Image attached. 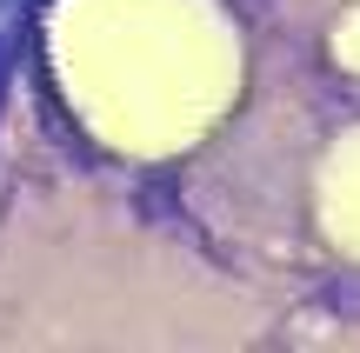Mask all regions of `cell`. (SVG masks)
Segmentation results:
<instances>
[{"label":"cell","mask_w":360,"mask_h":353,"mask_svg":"<svg viewBox=\"0 0 360 353\" xmlns=\"http://www.w3.org/2000/svg\"><path fill=\"white\" fill-rule=\"evenodd\" d=\"M47 53L87 133L141 160L193 147L240 87V40L214 0H60Z\"/></svg>","instance_id":"obj_1"},{"label":"cell","mask_w":360,"mask_h":353,"mask_svg":"<svg viewBox=\"0 0 360 353\" xmlns=\"http://www.w3.org/2000/svg\"><path fill=\"white\" fill-rule=\"evenodd\" d=\"M321 220L327 234L340 240L347 253H360V133L327 154V173H321Z\"/></svg>","instance_id":"obj_2"},{"label":"cell","mask_w":360,"mask_h":353,"mask_svg":"<svg viewBox=\"0 0 360 353\" xmlns=\"http://www.w3.org/2000/svg\"><path fill=\"white\" fill-rule=\"evenodd\" d=\"M334 53H340V67H360V13H347L334 27Z\"/></svg>","instance_id":"obj_3"}]
</instances>
